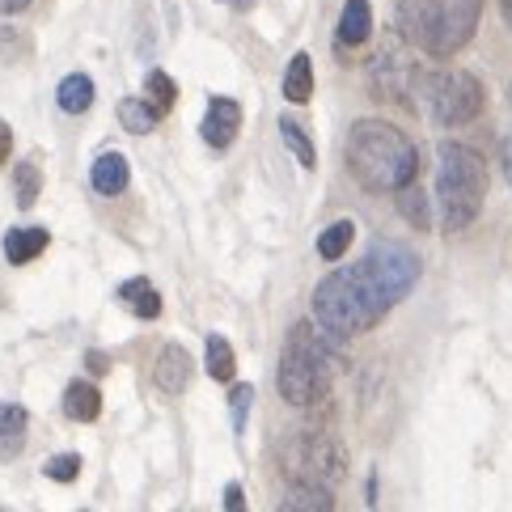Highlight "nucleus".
I'll return each mask as SVG.
<instances>
[{
  "instance_id": "obj_1",
  "label": "nucleus",
  "mask_w": 512,
  "mask_h": 512,
  "mask_svg": "<svg viewBox=\"0 0 512 512\" xmlns=\"http://www.w3.org/2000/svg\"><path fill=\"white\" fill-rule=\"evenodd\" d=\"M394 305H398L394 292L377 280V271L364 259L352 267H335L314 288V322L339 339L373 331Z\"/></svg>"
},
{
  "instance_id": "obj_2",
  "label": "nucleus",
  "mask_w": 512,
  "mask_h": 512,
  "mask_svg": "<svg viewBox=\"0 0 512 512\" xmlns=\"http://www.w3.org/2000/svg\"><path fill=\"white\" fill-rule=\"evenodd\" d=\"M343 157H347L352 178L373 195H394L398 187H407V182H415V174H419V149L402 127H394L386 119L352 123Z\"/></svg>"
},
{
  "instance_id": "obj_3",
  "label": "nucleus",
  "mask_w": 512,
  "mask_h": 512,
  "mask_svg": "<svg viewBox=\"0 0 512 512\" xmlns=\"http://www.w3.org/2000/svg\"><path fill=\"white\" fill-rule=\"evenodd\" d=\"M335 339L326 326L318 322H297L292 335L280 352V369H276V381H280V394L292 407H318V402L331 394V360H335Z\"/></svg>"
},
{
  "instance_id": "obj_4",
  "label": "nucleus",
  "mask_w": 512,
  "mask_h": 512,
  "mask_svg": "<svg viewBox=\"0 0 512 512\" xmlns=\"http://www.w3.org/2000/svg\"><path fill=\"white\" fill-rule=\"evenodd\" d=\"M483 0H402L398 34L428 56H457L479 30Z\"/></svg>"
},
{
  "instance_id": "obj_5",
  "label": "nucleus",
  "mask_w": 512,
  "mask_h": 512,
  "mask_svg": "<svg viewBox=\"0 0 512 512\" xmlns=\"http://www.w3.org/2000/svg\"><path fill=\"white\" fill-rule=\"evenodd\" d=\"M487 199V166L470 144L445 140L436 149V208H441V225L449 233L474 225Z\"/></svg>"
},
{
  "instance_id": "obj_6",
  "label": "nucleus",
  "mask_w": 512,
  "mask_h": 512,
  "mask_svg": "<svg viewBox=\"0 0 512 512\" xmlns=\"http://www.w3.org/2000/svg\"><path fill=\"white\" fill-rule=\"evenodd\" d=\"M411 94L436 127H462L483 111V85L466 68H415Z\"/></svg>"
},
{
  "instance_id": "obj_7",
  "label": "nucleus",
  "mask_w": 512,
  "mask_h": 512,
  "mask_svg": "<svg viewBox=\"0 0 512 512\" xmlns=\"http://www.w3.org/2000/svg\"><path fill=\"white\" fill-rule=\"evenodd\" d=\"M280 470L288 483L335 487L347 470V453L331 432H292L280 441Z\"/></svg>"
},
{
  "instance_id": "obj_8",
  "label": "nucleus",
  "mask_w": 512,
  "mask_h": 512,
  "mask_svg": "<svg viewBox=\"0 0 512 512\" xmlns=\"http://www.w3.org/2000/svg\"><path fill=\"white\" fill-rule=\"evenodd\" d=\"M411 72H415V64L402 56V51L394 47V43H386L373 56V64H369V85H373V98H390V102H398V98H407V89H411Z\"/></svg>"
},
{
  "instance_id": "obj_9",
  "label": "nucleus",
  "mask_w": 512,
  "mask_h": 512,
  "mask_svg": "<svg viewBox=\"0 0 512 512\" xmlns=\"http://www.w3.org/2000/svg\"><path fill=\"white\" fill-rule=\"evenodd\" d=\"M191 373H195V364H191V356H187V347H182V343H166L157 352L153 381H157V390L166 394V398H182V394H187Z\"/></svg>"
},
{
  "instance_id": "obj_10",
  "label": "nucleus",
  "mask_w": 512,
  "mask_h": 512,
  "mask_svg": "<svg viewBox=\"0 0 512 512\" xmlns=\"http://www.w3.org/2000/svg\"><path fill=\"white\" fill-rule=\"evenodd\" d=\"M199 132H204V140L212 144V149H229V144L237 140V132H242V106H237L233 98H212Z\"/></svg>"
},
{
  "instance_id": "obj_11",
  "label": "nucleus",
  "mask_w": 512,
  "mask_h": 512,
  "mask_svg": "<svg viewBox=\"0 0 512 512\" xmlns=\"http://www.w3.org/2000/svg\"><path fill=\"white\" fill-rule=\"evenodd\" d=\"M26 432H30L26 407H17V402H0V462H13V457L26 449Z\"/></svg>"
},
{
  "instance_id": "obj_12",
  "label": "nucleus",
  "mask_w": 512,
  "mask_h": 512,
  "mask_svg": "<svg viewBox=\"0 0 512 512\" xmlns=\"http://www.w3.org/2000/svg\"><path fill=\"white\" fill-rule=\"evenodd\" d=\"M373 34V5L369 0H347L339 17V47H364Z\"/></svg>"
},
{
  "instance_id": "obj_13",
  "label": "nucleus",
  "mask_w": 512,
  "mask_h": 512,
  "mask_svg": "<svg viewBox=\"0 0 512 512\" xmlns=\"http://www.w3.org/2000/svg\"><path fill=\"white\" fill-rule=\"evenodd\" d=\"M64 415L77 419V424H94L102 415V394H98L94 381H72L64 390Z\"/></svg>"
},
{
  "instance_id": "obj_14",
  "label": "nucleus",
  "mask_w": 512,
  "mask_h": 512,
  "mask_svg": "<svg viewBox=\"0 0 512 512\" xmlns=\"http://www.w3.org/2000/svg\"><path fill=\"white\" fill-rule=\"evenodd\" d=\"M89 182H94V191L115 199L127 191V157L123 153H102L94 161V174H89Z\"/></svg>"
},
{
  "instance_id": "obj_15",
  "label": "nucleus",
  "mask_w": 512,
  "mask_h": 512,
  "mask_svg": "<svg viewBox=\"0 0 512 512\" xmlns=\"http://www.w3.org/2000/svg\"><path fill=\"white\" fill-rule=\"evenodd\" d=\"M47 246H51L47 229H13V233H5V259H9L13 267L34 263Z\"/></svg>"
},
{
  "instance_id": "obj_16",
  "label": "nucleus",
  "mask_w": 512,
  "mask_h": 512,
  "mask_svg": "<svg viewBox=\"0 0 512 512\" xmlns=\"http://www.w3.org/2000/svg\"><path fill=\"white\" fill-rule=\"evenodd\" d=\"M119 301L132 309L136 318H144V322H153V318H161V292L144 280V276H136V280H127V284H119Z\"/></svg>"
},
{
  "instance_id": "obj_17",
  "label": "nucleus",
  "mask_w": 512,
  "mask_h": 512,
  "mask_svg": "<svg viewBox=\"0 0 512 512\" xmlns=\"http://www.w3.org/2000/svg\"><path fill=\"white\" fill-rule=\"evenodd\" d=\"M284 98L292 106H305L309 98H314V64H309L305 51H297L284 68Z\"/></svg>"
},
{
  "instance_id": "obj_18",
  "label": "nucleus",
  "mask_w": 512,
  "mask_h": 512,
  "mask_svg": "<svg viewBox=\"0 0 512 512\" xmlns=\"http://www.w3.org/2000/svg\"><path fill=\"white\" fill-rule=\"evenodd\" d=\"M56 102H60V111H68V115H85L89 106H94V81H89L85 72H72V77L60 81Z\"/></svg>"
},
{
  "instance_id": "obj_19",
  "label": "nucleus",
  "mask_w": 512,
  "mask_h": 512,
  "mask_svg": "<svg viewBox=\"0 0 512 512\" xmlns=\"http://www.w3.org/2000/svg\"><path fill=\"white\" fill-rule=\"evenodd\" d=\"M161 111L153 102H140V98H123L119 102V123H123V132H132V136H149L153 127H157Z\"/></svg>"
},
{
  "instance_id": "obj_20",
  "label": "nucleus",
  "mask_w": 512,
  "mask_h": 512,
  "mask_svg": "<svg viewBox=\"0 0 512 512\" xmlns=\"http://www.w3.org/2000/svg\"><path fill=\"white\" fill-rule=\"evenodd\" d=\"M398 212L407 216L415 229H432V208H428V191L419 187V182H407V187H398Z\"/></svg>"
},
{
  "instance_id": "obj_21",
  "label": "nucleus",
  "mask_w": 512,
  "mask_h": 512,
  "mask_svg": "<svg viewBox=\"0 0 512 512\" xmlns=\"http://www.w3.org/2000/svg\"><path fill=\"white\" fill-rule=\"evenodd\" d=\"M280 140H284V149H288L292 157H297L305 170H314V166H318V149H314V140H309V136L301 132L297 119H288V115L280 119Z\"/></svg>"
},
{
  "instance_id": "obj_22",
  "label": "nucleus",
  "mask_w": 512,
  "mask_h": 512,
  "mask_svg": "<svg viewBox=\"0 0 512 512\" xmlns=\"http://www.w3.org/2000/svg\"><path fill=\"white\" fill-rule=\"evenodd\" d=\"M280 508H314V512H326V508H335V496H331V487H314V483H292Z\"/></svg>"
},
{
  "instance_id": "obj_23",
  "label": "nucleus",
  "mask_w": 512,
  "mask_h": 512,
  "mask_svg": "<svg viewBox=\"0 0 512 512\" xmlns=\"http://www.w3.org/2000/svg\"><path fill=\"white\" fill-rule=\"evenodd\" d=\"M352 242H356V225L352 221H335L331 229L318 237V254L326 263H335V259H343V254L352 250Z\"/></svg>"
},
{
  "instance_id": "obj_24",
  "label": "nucleus",
  "mask_w": 512,
  "mask_h": 512,
  "mask_svg": "<svg viewBox=\"0 0 512 512\" xmlns=\"http://www.w3.org/2000/svg\"><path fill=\"white\" fill-rule=\"evenodd\" d=\"M233 373H237V356H233L229 339L208 335V377H212V381H225V386H229Z\"/></svg>"
},
{
  "instance_id": "obj_25",
  "label": "nucleus",
  "mask_w": 512,
  "mask_h": 512,
  "mask_svg": "<svg viewBox=\"0 0 512 512\" xmlns=\"http://www.w3.org/2000/svg\"><path fill=\"white\" fill-rule=\"evenodd\" d=\"M13 187H17V208H34V199L43 191V170L34 161H22L13 174Z\"/></svg>"
},
{
  "instance_id": "obj_26",
  "label": "nucleus",
  "mask_w": 512,
  "mask_h": 512,
  "mask_svg": "<svg viewBox=\"0 0 512 512\" xmlns=\"http://www.w3.org/2000/svg\"><path fill=\"white\" fill-rule=\"evenodd\" d=\"M144 89H149V102L157 106V111H161V115H166V111H170V106L178 102V89H174V77H170V72H161V68H153V72H149V81H144Z\"/></svg>"
},
{
  "instance_id": "obj_27",
  "label": "nucleus",
  "mask_w": 512,
  "mask_h": 512,
  "mask_svg": "<svg viewBox=\"0 0 512 512\" xmlns=\"http://www.w3.org/2000/svg\"><path fill=\"white\" fill-rule=\"evenodd\" d=\"M47 479H56V483H72L81 474V457L77 453H56V457H47V466H43Z\"/></svg>"
},
{
  "instance_id": "obj_28",
  "label": "nucleus",
  "mask_w": 512,
  "mask_h": 512,
  "mask_svg": "<svg viewBox=\"0 0 512 512\" xmlns=\"http://www.w3.org/2000/svg\"><path fill=\"white\" fill-rule=\"evenodd\" d=\"M229 402H233V432L242 436V432H246V415H250V402H254V386H246V381H237V386L229 390Z\"/></svg>"
},
{
  "instance_id": "obj_29",
  "label": "nucleus",
  "mask_w": 512,
  "mask_h": 512,
  "mask_svg": "<svg viewBox=\"0 0 512 512\" xmlns=\"http://www.w3.org/2000/svg\"><path fill=\"white\" fill-rule=\"evenodd\" d=\"M13 157V127L0 119V166H5V161Z\"/></svg>"
},
{
  "instance_id": "obj_30",
  "label": "nucleus",
  "mask_w": 512,
  "mask_h": 512,
  "mask_svg": "<svg viewBox=\"0 0 512 512\" xmlns=\"http://www.w3.org/2000/svg\"><path fill=\"white\" fill-rule=\"evenodd\" d=\"M500 170H504V178H508V187H512V136L500 144Z\"/></svg>"
},
{
  "instance_id": "obj_31",
  "label": "nucleus",
  "mask_w": 512,
  "mask_h": 512,
  "mask_svg": "<svg viewBox=\"0 0 512 512\" xmlns=\"http://www.w3.org/2000/svg\"><path fill=\"white\" fill-rule=\"evenodd\" d=\"M225 508H233V512L242 508V487H237V483H233V487H225Z\"/></svg>"
},
{
  "instance_id": "obj_32",
  "label": "nucleus",
  "mask_w": 512,
  "mask_h": 512,
  "mask_svg": "<svg viewBox=\"0 0 512 512\" xmlns=\"http://www.w3.org/2000/svg\"><path fill=\"white\" fill-rule=\"evenodd\" d=\"M0 9H5V13H26L30 0H0Z\"/></svg>"
},
{
  "instance_id": "obj_33",
  "label": "nucleus",
  "mask_w": 512,
  "mask_h": 512,
  "mask_svg": "<svg viewBox=\"0 0 512 512\" xmlns=\"http://www.w3.org/2000/svg\"><path fill=\"white\" fill-rule=\"evenodd\" d=\"M85 364H89V369H98V373H102V369H106V356H94V352H89V356H85Z\"/></svg>"
},
{
  "instance_id": "obj_34",
  "label": "nucleus",
  "mask_w": 512,
  "mask_h": 512,
  "mask_svg": "<svg viewBox=\"0 0 512 512\" xmlns=\"http://www.w3.org/2000/svg\"><path fill=\"white\" fill-rule=\"evenodd\" d=\"M225 5H233V9H254V0H225Z\"/></svg>"
},
{
  "instance_id": "obj_35",
  "label": "nucleus",
  "mask_w": 512,
  "mask_h": 512,
  "mask_svg": "<svg viewBox=\"0 0 512 512\" xmlns=\"http://www.w3.org/2000/svg\"><path fill=\"white\" fill-rule=\"evenodd\" d=\"M504 17H508V26H512V0H504Z\"/></svg>"
},
{
  "instance_id": "obj_36",
  "label": "nucleus",
  "mask_w": 512,
  "mask_h": 512,
  "mask_svg": "<svg viewBox=\"0 0 512 512\" xmlns=\"http://www.w3.org/2000/svg\"><path fill=\"white\" fill-rule=\"evenodd\" d=\"M508 102H512V81H508Z\"/></svg>"
}]
</instances>
